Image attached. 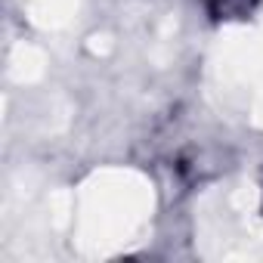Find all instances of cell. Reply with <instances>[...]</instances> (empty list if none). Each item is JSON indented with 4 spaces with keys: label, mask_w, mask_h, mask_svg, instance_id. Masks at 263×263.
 Masks as SVG:
<instances>
[{
    "label": "cell",
    "mask_w": 263,
    "mask_h": 263,
    "mask_svg": "<svg viewBox=\"0 0 263 263\" xmlns=\"http://www.w3.org/2000/svg\"><path fill=\"white\" fill-rule=\"evenodd\" d=\"M257 7V0H208V13L214 19H245Z\"/></svg>",
    "instance_id": "1"
}]
</instances>
